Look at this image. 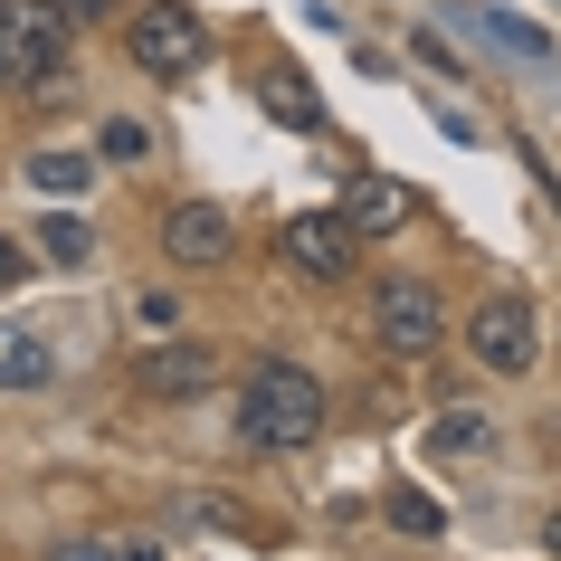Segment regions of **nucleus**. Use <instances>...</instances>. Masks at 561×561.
<instances>
[{
  "mask_svg": "<svg viewBox=\"0 0 561 561\" xmlns=\"http://www.w3.org/2000/svg\"><path fill=\"white\" fill-rule=\"evenodd\" d=\"M238 438L257 457H296V447L324 438V381L296 371V362H257L248 390H238Z\"/></svg>",
  "mask_w": 561,
  "mask_h": 561,
  "instance_id": "obj_1",
  "label": "nucleus"
},
{
  "mask_svg": "<svg viewBox=\"0 0 561 561\" xmlns=\"http://www.w3.org/2000/svg\"><path fill=\"white\" fill-rule=\"evenodd\" d=\"M67 67V20L48 0H0V87H58Z\"/></svg>",
  "mask_w": 561,
  "mask_h": 561,
  "instance_id": "obj_2",
  "label": "nucleus"
},
{
  "mask_svg": "<svg viewBox=\"0 0 561 561\" xmlns=\"http://www.w3.org/2000/svg\"><path fill=\"white\" fill-rule=\"evenodd\" d=\"M371 333H381V353L419 362V353H438V333H447V305L428 276H381L371 286Z\"/></svg>",
  "mask_w": 561,
  "mask_h": 561,
  "instance_id": "obj_3",
  "label": "nucleus"
},
{
  "mask_svg": "<svg viewBox=\"0 0 561 561\" xmlns=\"http://www.w3.org/2000/svg\"><path fill=\"white\" fill-rule=\"evenodd\" d=\"M124 38H134V67H144V77H191V67L209 58V20H191L181 0H144V10L124 20Z\"/></svg>",
  "mask_w": 561,
  "mask_h": 561,
  "instance_id": "obj_4",
  "label": "nucleus"
},
{
  "mask_svg": "<svg viewBox=\"0 0 561 561\" xmlns=\"http://www.w3.org/2000/svg\"><path fill=\"white\" fill-rule=\"evenodd\" d=\"M467 353L485 362V371H524V362L542 353L533 305H524V296H485V305H476V324H467Z\"/></svg>",
  "mask_w": 561,
  "mask_h": 561,
  "instance_id": "obj_5",
  "label": "nucleus"
},
{
  "mask_svg": "<svg viewBox=\"0 0 561 561\" xmlns=\"http://www.w3.org/2000/svg\"><path fill=\"white\" fill-rule=\"evenodd\" d=\"M276 248H286V266L324 276V286H333V276H353V257H362V238H353V219H343V209H296Z\"/></svg>",
  "mask_w": 561,
  "mask_h": 561,
  "instance_id": "obj_6",
  "label": "nucleus"
},
{
  "mask_svg": "<svg viewBox=\"0 0 561 561\" xmlns=\"http://www.w3.org/2000/svg\"><path fill=\"white\" fill-rule=\"evenodd\" d=\"M209 381H219L209 343H144L134 353V390L144 400H209Z\"/></svg>",
  "mask_w": 561,
  "mask_h": 561,
  "instance_id": "obj_7",
  "label": "nucleus"
},
{
  "mask_svg": "<svg viewBox=\"0 0 561 561\" xmlns=\"http://www.w3.org/2000/svg\"><path fill=\"white\" fill-rule=\"evenodd\" d=\"M343 219H353V238H390V229H410V219H419V201H410V181H390V172H353Z\"/></svg>",
  "mask_w": 561,
  "mask_h": 561,
  "instance_id": "obj_8",
  "label": "nucleus"
},
{
  "mask_svg": "<svg viewBox=\"0 0 561 561\" xmlns=\"http://www.w3.org/2000/svg\"><path fill=\"white\" fill-rule=\"evenodd\" d=\"M162 257H172V266H219V257H229V209L181 201L172 219H162Z\"/></svg>",
  "mask_w": 561,
  "mask_h": 561,
  "instance_id": "obj_9",
  "label": "nucleus"
},
{
  "mask_svg": "<svg viewBox=\"0 0 561 561\" xmlns=\"http://www.w3.org/2000/svg\"><path fill=\"white\" fill-rule=\"evenodd\" d=\"M48 381H58V353L30 324H0V390H48Z\"/></svg>",
  "mask_w": 561,
  "mask_h": 561,
  "instance_id": "obj_10",
  "label": "nucleus"
},
{
  "mask_svg": "<svg viewBox=\"0 0 561 561\" xmlns=\"http://www.w3.org/2000/svg\"><path fill=\"white\" fill-rule=\"evenodd\" d=\"M20 172H30L38 191H48V201H87V191H95V152H67V144H48V152H30Z\"/></svg>",
  "mask_w": 561,
  "mask_h": 561,
  "instance_id": "obj_11",
  "label": "nucleus"
},
{
  "mask_svg": "<svg viewBox=\"0 0 561 561\" xmlns=\"http://www.w3.org/2000/svg\"><path fill=\"white\" fill-rule=\"evenodd\" d=\"M266 115L286 124V134H314V124H324V95L305 87L296 67H276V77H266Z\"/></svg>",
  "mask_w": 561,
  "mask_h": 561,
  "instance_id": "obj_12",
  "label": "nucleus"
},
{
  "mask_svg": "<svg viewBox=\"0 0 561 561\" xmlns=\"http://www.w3.org/2000/svg\"><path fill=\"white\" fill-rule=\"evenodd\" d=\"M30 248H38L48 266H87V257H95V229H87V219H58V209H48Z\"/></svg>",
  "mask_w": 561,
  "mask_h": 561,
  "instance_id": "obj_13",
  "label": "nucleus"
},
{
  "mask_svg": "<svg viewBox=\"0 0 561 561\" xmlns=\"http://www.w3.org/2000/svg\"><path fill=\"white\" fill-rule=\"evenodd\" d=\"M144 152H152V134H144L134 115H115L105 134H95V162H144Z\"/></svg>",
  "mask_w": 561,
  "mask_h": 561,
  "instance_id": "obj_14",
  "label": "nucleus"
},
{
  "mask_svg": "<svg viewBox=\"0 0 561 561\" xmlns=\"http://www.w3.org/2000/svg\"><path fill=\"white\" fill-rule=\"evenodd\" d=\"M48 561H162L152 542H58Z\"/></svg>",
  "mask_w": 561,
  "mask_h": 561,
  "instance_id": "obj_15",
  "label": "nucleus"
},
{
  "mask_svg": "<svg viewBox=\"0 0 561 561\" xmlns=\"http://www.w3.org/2000/svg\"><path fill=\"white\" fill-rule=\"evenodd\" d=\"M467 20H485V30H495L504 48H514V58H552V38H542V30H524V20H495V10H467Z\"/></svg>",
  "mask_w": 561,
  "mask_h": 561,
  "instance_id": "obj_16",
  "label": "nucleus"
},
{
  "mask_svg": "<svg viewBox=\"0 0 561 561\" xmlns=\"http://www.w3.org/2000/svg\"><path fill=\"white\" fill-rule=\"evenodd\" d=\"M390 524H400V533H438V504H428V495H390Z\"/></svg>",
  "mask_w": 561,
  "mask_h": 561,
  "instance_id": "obj_17",
  "label": "nucleus"
},
{
  "mask_svg": "<svg viewBox=\"0 0 561 561\" xmlns=\"http://www.w3.org/2000/svg\"><path fill=\"white\" fill-rule=\"evenodd\" d=\"M30 266H38V257H30V238H0V296H10V286H20Z\"/></svg>",
  "mask_w": 561,
  "mask_h": 561,
  "instance_id": "obj_18",
  "label": "nucleus"
},
{
  "mask_svg": "<svg viewBox=\"0 0 561 561\" xmlns=\"http://www.w3.org/2000/svg\"><path fill=\"white\" fill-rule=\"evenodd\" d=\"M48 10H58V20H67V30H77V20H115V10H124V0H48Z\"/></svg>",
  "mask_w": 561,
  "mask_h": 561,
  "instance_id": "obj_19",
  "label": "nucleus"
},
{
  "mask_svg": "<svg viewBox=\"0 0 561 561\" xmlns=\"http://www.w3.org/2000/svg\"><path fill=\"white\" fill-rule=\"evenodd\" d=\"M542 542H552V552H561V514H552V524H542Z\"/></svg>",
  "mask_w": 561,
  "mask_h": 561,
  "instance_id": "obj_20",
  "label": "nucleus"
}]
</instances>
